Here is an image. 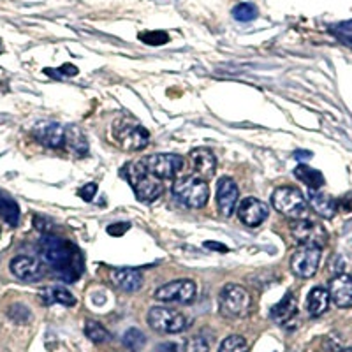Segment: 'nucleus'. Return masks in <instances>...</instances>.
Returning a JSON list of instances; mask_svg holds the SVG:
<instances>
[{"mask_svg": "<svg viewBox=\"0 0 352 352\" xmlns=\"http://www.w3.org/2000/svg\"><path fill=\"white\" fill-rule=\"evenodd\" d=\"M34 224H36V228L39 229V231H48V228L52 226V222H50L48 219H44L43 215H37L36 219H34Z\"/></svg>", "mask_w": 352, "mask_h": 352, "instance_id": "38", "label": "nucleus"}, {"mask_svg": "<svg viewBox=\"0 0 352 352\" xmlns=\"http://www.w3.org/2000/svg\"><path fill=\"white\" fill-rule=\"evenodd\" d=\"M294 176L307 185L308 190H319L324 185V176H322V173L317 171V169H312L310 166L300 164L294 169Z\"/></svg>", "mask_w": 352, "mask_h": 352, "instance_id": "24", "label": "nucleus"}, {"mask_svg": "<svg viewBox=\"0 0 352 352\" xmlns=\"http://www.w3.org/2000/svg\"><path fill=\"white\" fill-rule=\"evenodd\" d=\"M238 219L248 228H257L268 219V206L257 197H245L238 204Z\"/></svg>", "mask_w": 352, "mask_h": 352, "instance_id": "13", "label": "nucleus"}, {"mask_svg": "<svg viewBox=\"0 0 352 352\" xmlns=\"http://www.w3.org/2000/svg\"><path fill=\"white\" fill-rule=\"evenodd\" d=\"M204 247L212 248V250H222V252H226V250H228L224 245H217L215 241H206V243H204Z\"/></svg>", "mask_w": 352, "mask_h": 352, "instance_id": "40", "label": "nucleus"}, {"mask_svg": "<svg viewBox=\"0 0 352 352\" xmlns=\"http://www.w3.org/2000/svg\"><path fill=\"white\" fill-rule=\"evenodd\" d=\"M140 39L150 46H162L169 41V36L164 30H152V32H141Z\"/></svg>", "mask_w": 352, "mask_h": 352, "instance_id": "32", "label": "nucleus"}, {"mask_svg": "<svg viewBox=\"0 0 352 352\" xmlns=\"http://www.w3.org/2000/svg\"><path fill=\"white\" fill-rule=\"evenodd\" d=\"M322 250L316 245H301L291 257L292 273L300 278H312L319 270Z\"/></svg>", "mask_w": 352, "mask_h": 352, "instance_id": "7", "label": "nucleus"}, {"mask_svg": "<svg viewBox=\"0 0 352 352\" xmlns=\"http://www.w3.org/2000/svg\"><path fill=\"white\" fill-rule=\"evenodd\" d=\"M208 351H210V344L204 336L197 335L194 336L192 340L188 342L187 352H208Z\"/></svg>", "mask_w": 352, "mask_h": 352, "instance_id": "34", "label": "nucleus"}, {"mask_svg": "<svg viewBox=\"0 0 352 352\" xmlns=\"http://www.w3.org/2000/svg\"><path fill=\"white\" fill-rule=\"evenodd\" d=\"M129 228H131L129 222H124V224H111L108 226V232L111 234V236H120V234L127 232Z\"/></svg>", "mask_w": 352, "mask_h": 352, "instance_id": "36", "label": "nucleus"}, {"mask_svg": "<svg viewBox=\"0 0 352 352\" xmlns=\"http://www.w3.org/2000/svg\"><path fill=\"white\" fill-rule=\"evenodd\" d=\"M197 287L192 280L182 278V280L169 282L155 291V300L164 303H182L188 305L196 300Z\"/></svg>", "mask_w": 352, "mask_h": 352, "instance_id": "9", "label": "nucleus"}, {"mask_svg": "<svg viewBox=\"0 0 352 352\" xmlns=\"http://www.w3.org/2000/svg\"><path fill=\"white\" fill-rule=\"evenodd\" d=\"M329 292L328 289L324 287H314L312 291L308 292V298H307V310L308 314L312 317H319L328 310L329 307Z\"/></svg>", "mask_w": 352, "mask_h": 352, "instance_id": "22", "label": "nucleus"}, {"mask_svg": "<svg viewBox=\"0 0 352 352\" xmlns=\"http://www.w3.org/2000/svg\"><path fill=\"white\" fill-rule=\"evenodd\" d=\"M65 144L78 155H83L88 152V141L81 129L78 127H69L65 129Z\"/></svg>", "mask_w": 352, "mask_h": 352, "instance_id": "25", "label": "nucleus"}, {"mask_svg": "<svg viewBox=\"0 0 352 352\" xmlns=\"http://www.w3.org/2000/svg\"><path fill=\"white\" fill-rule=\"evenodd\" d=\"M308 201L312 204V208L316 210V213H319L320 217L324 219H333L336 215V210H338V204L333 199L331 196L324 192H319V190H308Z\"/></svg>", "mask_w": 352, "mask_h": 352, "instance_id": "21", "label": "nucleus"}, {"mask_svg": "<svg viewBox=\"0 0 352 352\" xmlns=\"http://www.w3.org/2000/svg\"><path fill=\"white\" fill-rule=\"evenodd\" d=\"M331 32L335 34L342 43L347 44L349 48H352V20L342 21V23L335 25V27H331Z\"/></svg>", "mask_w": 352, "mask_h": 352, "instance_id": "31", "label": "nucleus"}, {"mask_svg": "<svg viewBox=\"0 0 352 352\" xmlns=\"http://www.w3.org/2000/svg\"><path fill=\"white\" fill-rule=\"evenodd\" d=\"M96 194H97V184H87L85 187H81L80 190H78V196H80L83 201H87V203H90Z\"/></svg>", "mask_w": 352, "mask_h": 352, "instance_id": "35", "label": "nucleus"}, {"mask_svg": "<svg viewBox=\"0 0 352 352\" xmlns=\"http://www.w3.org/2000/svg\"><path fill=\"white\" fill-rule=\"evenodd\" d=\"M146 175H148V169H146L143 160L127 162V164L120 169V176H124L125 180H127L132 187H134V185H136L141 178H144Z\"/></svg>", "mask_w": 352, "mask_h": 352, "instance_id": "26", "label": "nucleus"}, {"mask_svg": "<svg viewBox=\"0 0 352 352\" xmlns=\"http://www.w3.org/2000/svg\"><path fill=\"white\" fill-rule=\"evenodd\" d=\"M259 11L254 4H248V2H243V4H238L236 8L232 9V16L238 21H252L256 20Z\"/></svg>", "mask_w": 352, "mask_h": 352, "instance_id": "30", "label": "nucleus"}, {"mask_svg": "<svg viewBox=\"0 0 352 352\" xmlns=\"http://www.w3.org/2000/svg\"><path fill=\"white\" fill-rule=\"evenodd\" d=\"M291 232L301 245H316V247L322 248V245H326V241H328V234L322 229V226L307 219L296 220L291 226Z\"/></svg>", "mask_w": 352, "mask_h": 352, "instance_id": "11", "label": "nucleus"}, {"mask_svg": "<svg viewBox=\"0 0 352 352\" xmlns=\"http://www.w3.org/2000/svg\"><path fill=\"white\" fill-rule=\"evenodd\" d=\"M157 352H180L178 344H173V342H166V344H160L157 347Z\"/></svg>", "mask_w": 352, "mask_h": 352, "instance_id": "39", "label": "nucleus"}, {"mask_svg": "<svg viewBox=\"0 0 352 352\" xmlns=\"http://www.w3.org/2000/svg\"><path fill=\"white\" fill-rule=\"evenodd\" d=\"M190 162H192L194 171L197 173L203 178H210L213 176L217 169V159L212 153V150L208 148H194L190 152Z\"/></svg>", "mask_w": 352, "mask_h": 352, "instance_id": "17", "label": "nucleus"}, {"mask_svg": "<svg viewBox=\"0 0 352 352\" xmlns=\"http://www.w3.org/2000/svg\"><path fill=\"white\" fill-rule=\"evenodd\" d=\"M342 352H352V349H345V351H342Z\"/></svg>", "mask_w": 352, "mask_h": 352, "instance_id": "42", "label": "nucleus"}, {"mask_svg": "<svg viewBox=\"0 0 352 352\" xmlns=\"http://www.w3.org/2000/svg\"><path fill=\"white\" fill-rule=\"evenodd\" d=\"M85 335H87L92 342H96V344H104V342H108L109 338H111L108 329L100 324V322H97V320H87V324H85Z\"/></svg>", "mask_w": 352, "mask_h": 352, "instance_id": "27", "label": "nucleus"}, {"mask_svg": "<svg viewBox=\"0 0 352 352\" xmlns=\"http://www.w3.org/2000/svg\"><path fill=\"white\" fill-rule=\"evenodd\" d=\"M219 352H248L247 342H245L243 336L231 335L220 344Z\"/></svg>", "mask_w": 352, "mask_h": 352, "instance_id": "29", "label": "nucleus"}, {"mask_svg": "<svg viewBox=\"0 0 352 352\" xmlns=\"http://www.w3.org/2000/svg\"><path fill=\"white\" fill-rule=\"evenodd\" d=\"M113 138L127 152L143 150L150 141L148 131L141 127L140 124H136V122L129 120V118H118V120H115V124H113Z\"/></svg>", "mask_w": 352, "mask_h": 352, "instance_id": "3", "label": "nucleus"}, {"mask_svg": "<svg viewBox=\"0 0 352 352\" xmlns=\"http://www.w3.org/2000/svg\"><path fill=\"white\" fill-rule=\"evenodd\" d=\"M329 298L338 308L352 307V276L347 273L336 275L329 284Z\"/></svg>", "mask_w": 352, "mask_h": 352, "instance_id": "15", "label": "nucleus"}, {"mask_svg": "<svg viewBox=\"0 0 352 352\" xmlns=\"http://www.w3.org/2000/svg\"><path fill=\"white\" fill-rule=\"evenodd\" d=\"M298 314V303H296V298L292 296L291 292H287L284 298H282L275 307L272 308V319L275 320L276 324L285 326L289 324Z\"/></svg>", "mask_w": 352, "mask_h": 352, "instance_id": "19", "label": "nucleus"}, {"mask_svg": "<svg viewBox=\"0 0 352 352\" xmlns=\"http://www.w3.org/2000/svg\"><path fill=\"white\" fill-rule=\"evenodd\" d=\"M111 282L122 291L136 292L143 287V275L134 268H115L109 273Z\"/></svg>", "mask_w": 352, "mask_h": 352, "instance_id": "16", "label": "nucleus"}, {"mask_svg": "<svg viewBox=\"0 0 352 352\" xmlns=\"http://www.w3.org/2000/svg\"><path fill=\"white\" fill-rule=\"evenodd\" d=\"M171 190L175 199L184 204V206H187V208L199 210L208 203L210 188L206 182L199 178V176H182V178H178L173 184Z\"/></svg>", "mask_w": 352, "mask_h": 352, "instance_id": "2", "label": "nucleus"}, {"mask_svg": "<svg viewBox=\"0 0 352 352\" xmlns=\"http://www.w3.org/2000/svg\"><path fill=\"white\" fill-rule=\"evenodd\" d=\"M143 162L150 175L159 180L175 178L184 169V159L176 153H155V155L144 157Z\"/></svg>", "mask_w": 352, "mask_h": 352, "instance_id": "8", "label": "nucleus"}, {"mask_svg": "<svg viewBox=\"0 0 352 352\" xmlns=\"http://www.w3.org/2000/svg\"><path fill=\"white\" fill-rule=\"evenodd\" d=\"M55 72H62L64 76H76L78 74V67L76 65H72V64H65L62 65L60 69H53Z\"/></svg>", "mask_w": 352, "mask_h": 352, "instance_id": "37", "label": "nucleus"}, {"mask_svg": "<svg viewBox=\"0 0 352 352\" xmlns=\"http://www.w3.org/2000/svg\"><path fill=\"white\" fill-rule=\"evenodd\" d=\"M146 344V336L143 331H140L138 328H131L125 331L124 335V345L129 347L131 351H141Z\"/></svg>", "mask_w": 352, "mask_h": 352, "instance_id": "28", "label": "nucleus"}, {"mask_svg": "<svg viewBox=\"0 0 352 352\" xmlns=\"http://www.w3.org/2000/svg\"><path fill=\"white\" fill-rule=\"evenodd\" d=\"M220 312L231 319L245 317L250 310V296L243 287L236 284H228L222 287L219 296Z\"/></svg>", "mask_w": 352, "mask_h": 352, "instance_id": "5", "label": "nucleus"}, {"mask_svg": "<svg viewBox=\"0 0 352 352\" xmlns=\"http://www.w3.org/2000/svg\"><path fill=\"white\" fill-rule=\"evenodd\" d=\"M0 217L8 222L11 228H16L20 222V206L6 190L0 188Z\"/></svg>", "mask_w": 352, "mask_h": 352, "instance_id": "23", "label": "nucleus"}, {"mask_svg": "<svg viewBox=\"0 0 352 352\" xmlns=\"http://www.w3.org/2000/svg\"><path fill=\"white\" fill-rule=\"evenodd\" d=\"M310 157H312V152H303V150H298V152H294V159H298V160L310 159Z\"/></svg>", "mask_w": 352, "mask_h": 352, "instance_id": "41", "label": "nucleus"}, {"mask_svg": "<svg viewBox=\"0 0 352 352\" xmlns=\"http://www.w3.org/2000/svg\"><path fill=\"white\" fill-rule=\"evenodd\" d=\"M272 204L273 208L278 213L291 219H307L308 204L305 201L303 194L294 187H278L275 192L272 194Z\"/></svg>", "mask_w": 352, "mask_h": 352, "instance_id": "4", "label": "nucleus"}, {"mask_svg": "<svg viewBox=\"0 0 352 352\" xmlns=\"http://www.w3.org/2000/svg\"><path fill=\"white\" fill-rule=\"evenodd\" d=\"M9 268H11L12 275L23 282H39L46 275L43 261L36 259V257L16 256L11 261Z\"/></svg>", "mask_w": 352, "mask_h": 352, "instance_id": "10", "label": "nucleus"}, {"mask_svg": "<svg viewBox=\"0 0 352 352\" xmlns=\"http://www.w3.org/2000/svg\"><path fill=\"white\" fill-rule=\"evenodd\" d=\"M39 296L44 305H64V307H74L76 305V298L71 291H67L62 285H50V287H43L39 291Z\"/></svg>", "mask_w": 352, "mask_h": 352, "instance_id": "20", "label": "nucleus"}, {"mask_svg": "<svg viewBox=\"0 0 352 352\" xmlns=\"http://www.w3.org/2000/svg\"><path fill=\"white\" fill-rule=\"evenodd\" d=\"M132 188H134V194H136L138 199L143 201V203H152L157 197L162 196V190H164L159 178L152 176L150 173L144 178H141Z\"/></svg>", "mask_w": 352, "mask_h": 352, "instance_id": "18", "label": "nucleus"}, {"mask_svg": "<svg viewBox=\"0 0 352 352\" xmlns=\"http://www.w3.org/2000/svg\"><path fill=\"white\" fill-rule=\"evenodd\" d=\"M34 138L48 148H58L65 143V127H62L58 122H39L34 127Z\"/></svg>", "mask_w": 352, "mask_h": 352, "instance_id": "14", "label": "nucleus"}, {"mask_svg": "<svg viewBox=\"0 0 352 352\" xmlns=\"http://www.w3.org/2000/svg\"><path fill=\"white\" fill-rule=\"evenodd\" d=\"M238 196H240V190H238V185L234 184L232 178L229 176H222L217 184V208L222 217H231L236 208Z\"/></svg>", "mask_w": 352, "mask_h": 352, "instance_id": "12", "label": "nucleus"}, {"mask_svg": "<svg viewBox=\"0 0 352 352\" xmlns=\"http://www.w3.org/2000/svg\"><path fill=\"white\" fill-rule=\"evenodd\" d=\"M148 324L157 333L173 335V333L184 331L187 320H185L184 314H180L178 310L168 307H153L148 312Z\"/></svg>", "mask_w": 352, "mask_h": 352, "instance_id": "6", "label": "nucleus"}, {"mask_svg": "<svg viewBox=\"0 0 352 352\" xmlns=\"http://www.w3.org/2000/svg\"><path fill=\"white\" fill-rule=\"evenodd\" d=\"M39 250L43 263L58 272L56 275L60 276L62 280L72 282L80 276L81 272L76 270V248L72 247L69 241H64L55 234H44L41 238Z\"/></svg>", "mask_w": 352, "mask_h": 352, "instance_id": "1", "label": "nucleus"}, {"mask_svg": "<svg viewBox=\"0 0 352 352\" xmlns=\"http://www.w3.org/2000/svg\"><path fill=\"white\" fill-rule=\"evenodd\" d=\"M12 310L18 314H9V317H11L14 322H20V324H23V322H28V319H30V310H28L25 305H12Z\"/></svg>", "mask_w": 352, "mask_h": 352, "instance_id": "33", "label": "nucleus"}]
</instances>
